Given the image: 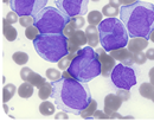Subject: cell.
Returning a JSON list of instances; mask_svg holds the SVG:
<instances>
[{"label": "cell", "mask_w": 154, "mask_h": 122, "mask_svg": "<svg viewBox=\"0 0 154 122\" xmlns=\"http://www.w3.org/2000/svg\"><path fill=\"white\" fill-rule=\"evenodd\" d=\"M75 56H76V53H70L69 52L66 56H64L60 61L58 62V68L60 70H68L69 66H70V64H71V62H72V59L75 58Z\"/></svg>", "instance_id": "484cf974"}, {"label": "cell", "mask_w": 154, "mask_h": 122, "mask_svg": "<svg viewBox=\"0 0 154 122\" xmlns=\"http://www.w3.org/2000/svg\"><path fill=\"white\" fill-rule=\"evenodd\" d=\"M100 57V62H101V66H102V72L101 75L104 77H109L113 72V69L116 66V59L114 57H112L109 53L106 52V50L102 49H97L96 51Z\"/></svg>", "instance_id": "30bf717a"}, {"label": "cell", "mask_w": 154, "mask_h": 122, "mask_svg": "<svg viewBox=\"0 0 154 122\" xmlns=\"http://www.w3.org/2000/svg\"><path fill=\"white\" fill-rule=\"evenodd\" d=\"M31 72H32V70L30 68H27V66L21 68V70H20V78L23 80V82H27V78H29Z\"/></svg>", "instance_id": "e575fe53"}, {"label": "cell", "mask_w": 154, "mask_h": 122, "mask_svg": "<svg viewBox=\"0 0 154 122\" xmlns=\"http://www.w3.org/2000/svg\"><path fill=\"white\" fill-rule=\"evenodd\" d=\"M35 87L30 82H23L18 89V94L21 99H30L33 95Z\"/></svg>", "instance_id": "e0dca14e"}, {"label": "cell", "mask_w": 154, "mask_h": 122, "mask_svg": "<svg viewBox=\"0 0 154 122\" xmlns=\"http://www.w3.org/2000/svg\"><path fill=\"white\" fill-rule=\"evenodd\" d=\"M97 110V102L95 100H91L90 102V104L79 114L83 119H85V120H89V119H93L94 117V114H95V111Z\"/></svg>", "instance_id": "7402d4cb"}, {"label": "cell", "mask_w": 154, "mask_h": 122, "mask_svg": "<svg viewBox=\"0 0 154 122\" xmlns=\"http://www.w3.org/2000/svg\"><path fill=\"white\" fill-rule=\"evenodd\" d=\"M45 76H46L48 80H50L51 82L57 81L59 78H62V74L57 69H48L46 72H45Z\"/></svg>", "instance_id": "f1b7e54d"}, {"label": "cell", "mask_w": 154, "mask_h": 122, "mask_svg": "<svg viewBox=\"0 0 154 122\" xmlns=\"http://www.w3.org/2000/svg\"><path fill=\"white\" fill-rule=\"evenodd\" d=\"M48 0H10L11 10L19 17L32 16L36 17L45 7Z\"/></svg>", "instance_id": "ba28073f"}, {"label": "cell", "mask_w": 154, "mask_h": 122, "mask_svg": "<svg viewBox=\"0 0 154 122\" xmlns=\"http://www.w3.org/2000/svg\"><path fill=\"white\" fill-rule=\"evenodd\" d=\"M152 101L154 102V95H153V97H152Z\"/></svg>", "instance_id": "681fc988"}, {"label": "cell", "mask_w": 154, "mask_h": 122, "mask_svg": "<svg viewBox=\"0 0 154 122\" xmlns=\"http://www.w3.org/2000/svg\"><path fill=\"white\" fill-rule=\"evenodd\" d=\"M116 95L122 100V102L128 101V100L131 99V96H132L131 91H129V90H127V89H117Z\"/></svg>", "instance_id": "1f68e13d"}, {"label": "cell", "mask_w": 154, "mask_h": 122, "mask_svg": "<svg viewBox=\"0 0 154 122\" xmlns=\"http://www.w3.org/2000/svg\"><path fill=\"white\" fill-rule=\"evenodd\" d=\"M109 55L112 57H114L116 61H119L120 63H122L123 65L127 66H132L135 63L134 61V53L131 52L126 47H121V49H116L109 52Z\"/></svg>", "instance_id": "8fae6325"}, {"label": "cell", "mask_w": 154, "mask_h": 122, "mask_svg": "<svg viewBox=\"0 0 154 122\" xmlns=\"http://www.w3.org/2000/svg\"><path fill=\"white\" fill-rule=\"evenodd\" d=\"M69 41L76 44L78 46H83L88 43L87 39V35H85V31H82V30H76L70 37H69Z\"/></svg>", "instance_id": "2e32d148"}, {"label": "cell", "mask_w": 154, "mask_h": 122, "mask_svg": "<svg viewBox=\"0 0 154 122\" xmlns=\"http://www.w3.org/2000/svg\"><path fill=\"white\" fill-rule=\"evenodd\" d=\"M109 120H125V117L121 114H119L117 111H114V113L109 114Z\"/></svg>", "instance_id": "ab89813d"}, {"label": "cell", "mask_w": 154, "mask_h": 122, "mask_svg": "<svg viewBox=\"0 0 154 122\" xmlns=\"http://www.w3.org/2000/svg\"><path fill=\"white\" fill-rule=\"evenodd\" d=\"M55 120H56V121H60V120H63V121H68V120H69V116L66 115V111H63V110H62L60 113L56 114Z\"/></svg>", "instance_id": "74e56055"}, {"label": "cell", "mask_w": 154, "mask_h": 122, "mask_svg": "<svg viewBox=\"0 0 154 122\" xmlns=\"http://www.w3.org/2000/svg\"><path fill=\"white\" fill-rule=\"evenodd\" d=\"M55 105L52 102H49V101H43L40 104H39V113L44 116H50L55 113Z\"/></svg>", "instance_id": "ffe728a7"}, {"label": "cell", "mask_w": 154, "mask_h": 122, "mask_svg": "<svg viewBox=\"0 0 154 122\" xmlns=\"http://www.w3.org/2000/svg\"><path fill=\"white\" fill-rule=\"evenodd\" d=\"M122 100L116 94H109L104 99V111L109 115L114 111H117L119 108L122 105Z\"/></svg>", "instance_id": "7c38bea8"}, {"label": "cell", "mask_w": 154, "mask_h": 122, "mask_svg": "<svg viewBox=\"0 0 154 122\" xmlns=\"http://www.w3.org/2000/svg\"><path fill=\"white\" fill-rule=\"evenodd\" d=\"M68 71L77 81L83 83L90 82L102 72L98 53L91 46L81 49L72 59Z\"/></svg>", "instance_id": "3957f363"}, {"label": "cell", "mask_w": 154, "mask_h": 122, "mask_svg": "<svg viewBox=\"0 0 154 122\" xmlns=\"http://www.w3.org/2000/svg\"><path fill=\"white\" fill-rule=\"evenodd\" d=\"M18 17H19V16H18L14 11H12V12H8V13H7V16H6V18H5V19L8 21L10 24H12V25H13V24H16L17 21H19V18H18Z\"/></svg>", "instance_id": "836d02e7"}, {"label": "cell", "mask_w": 154, "mask_h": 122, "mask_svg": "<svg viewBox=\"0 0 154 122\" xmlns=\"http://www.w3.org/2000/svg\"><path fill=\"white\" fill-rule=\"evenodd\" d=\"M113 84L117 89H127L131 90L132 87L136 84V76L132 66L123 65L122 63L116 64L110 75Z\"/></svg>", "instance_id": "52a82bcc"}, {"label": "cell", "mask_w": 154, "mask_h": 122, "mask_svg": "<svg viewBox=\"0 0 154 122\" xmlns=\"http://www.w3.org/2000/svg\"><path fill=\"white\" fill-rule=\"evenodd\" d=\"M16 91H17V89H16V85L14 84H11V83L10 84H6L2 88V102L4 103H7V102L14 96Z\"/></svg>", "instance_id": "44dd1931"}, {"label": "cell", "mask_w": 154, "mask_h": 122, "mask_svg": "<svg viewBox=\"0 0 154 122\" xmlns=\"http://www.w3.org/2000/svg\"><path fill=\"white\" fill-rule=\"evenodd\" d=\"M27 82H30L35 88H38L39 87H42L44 83H45V78L44 77H42L37 72H35V71H32L31 74H30V76H29V78H27Z\"/></svg>", "instance_id": "cb8c5ba5"}, {"label": "cell", "mask_w": 154, "mask_h": 122, "mask_svg": "<svg viewBox=\"0 0 154 122\" xmlns=\"http://www.w3.org/2000/svg\"><path fill=\"white\" fill-rule=\"evenodd\" d=\"M2 33L5 36V38L8 41H13L17 39L18 32L16 30V27L12 26V24H10L5 18L2 19Z\"/></svg>", "instance_id": "9a60e30c"}, {"label": "cell", "mask_w": 154, "mask_h": 122, "mask_svg": "<svg viewBox=\"0 0 154 122\" xmlns=\"http://www.w3.org/2000/svg\"><path fill=\"white\" fill-rule=\"evenodd\" d=\"M19 24L23 27H30L32 25H35V17L32 16H23L19 17Z\"/></svg>", "instance_id": "f546056e"}, {"label": "cell", "mask_w": 154, "mask_h": 122, "mask_svg": "<svg viewBox=\"0 0 154 122\" xmlns=\"http://www.w3.org/2000/svg\"><path fill=\"white\" fill-rule=\"evenodd\" d=\"M51 94H52V84H51V83L45 82L42 87H39L38 97L42 101H45V100H48L49 97H51Z\"/></svg>", "instance_id": "d6986e66"}, {"label": "cell", "mask_w": 154, "mask_h": 122, "mask_svg": "<svg viewBox=\"0 0 154 122\" xmlns=\"http://www.w3.org/2000/svg\"><path fill=\"white\" fill-rule=\"evenodd\" d=\"M151 41H152L154 43V31L152 32V35H151Z\"/></svg>", "instance_id": "bcb514c9"}, {"label": "cell", "mask_w": 154, "mask_h": 122, "mask_svg": "<svg viewBox=\"0 0 154 122\" xmlns=\"http://www.w3.org/2000/svg\"><path fill=\"white\" fill-rule=\"evenodd\" d=\"M139 91H140V94H141L142 97H145L147 100H152V97H153L154 95V85L151 82H148V83L145 82V83H142L140 85Z\"/></svg>", "instance_id": "ac0fdd59"}, {"label": "cell", "mask_w": 154, "mask_h": 122, "mask_svg": "<svg viewBox=\"0 0 154 122\" xmlns=\"http://www.w3.org/2000/svg\"><path fill=\"white\" fill-rule=\"evenodd\" d=\"M62 77H65V78H70V77H72V76H71V74H70L68 70H63V72H62Z\"/></svg>", "instance_id": "ee69618b"}, {"label": "cell", "mask_w": 154, "mask_h": 122, "mask_svg": "<svg viewBox=\"0 0 154 122\" xmlns=\"http://www.w3.org/2000/svg\"><path fill=\"white\" fill-rule=\"evenodd\" d=\"M109 4L116 7H120V5H122V0H109Z\"/></svg>", "instance_id": "7bdbcfd3"}, {"label": "cell", "mask_w": 154, "mask_h": 122, "mask_svg": "<svg viewBox=\"0 0 154 122\" xmlns=\"http://www.w3.org/2000/svg\"><path fill=\"white\" fill-rule=\"evenodd\" d=\"M94 119L96 120H109V115L104 110H96L94 114Z\"/></svg>", "instance_id": "d590c367"}, {"label": "cell", "mask_w": 154, "mask_h": 122, "mask_svg": "<svg viewBox=\"0 0 154 122\" xmlns=\"http://www.w3.org/2000/svg\"><path fill=\"white\" fill-rule=\"evenodd\" d=\"M71 18L56 7H44L35 17V26L40 33H63Z\"/></svg>", "instance_id": "8992f818"}, {"label": "cell", "mask_w": 154, "mask_h": 122, "mask_svg": "<svg viewBox=\"0 0 154 122\" xmlns=\"http://www.w3.org/2000/svg\"><path fill=\"white\" fill-rule=\"evenodd\" d=\"M135 1L137 0H122V5H131V4H134Z\"/></svg>", "instance_id": "f6af8a7d"}, {"label": "cell", "mask_w": 154, "mask_h": 122, "mask_svg": "<svg viewBox=\"0 0 154 122\" xmlns=\"http://www.w3.org/2000/svg\"><path fill=\"white\" fill-rule=\"evenodd\" d=\"M33 46L44 61L58 63L69 53V38L63 33H39Z\"/></svg>", "instance_id": "277c9868"}, {"label": "cell", "mask_w": 154, "mask_h": 122, "mask_svg": "<svg viewBox=\"0 0 154 122\" xmlns=\"http://www.w3.org/2000/svg\"><path fill=\"white\" fill-rule=\"evenodd\" d=\"M12 59L18 65H25L29 62V55L26 52H23V51H17L12 55Z\"/></svg>", "instance_id": "4316f807"}, {"label": "cell", "mask_w": 154, "mask_h": 122, "mask_svg": "<svg viewBox=\"0 0 154 122\" xmlns=\"http://www.w3.org/2000/svg\"><path fill=\"white\" fill-rule=\"evenodd\" d=\"M2 2H5V4H7V2H10V0H2Z\"/></svg>", "instance_id": "7dc6e473"}, {"label": "cell", "mask_w": 154, "mask_h": 122, "mask_svg": "<svg viewBox=\"0 0 154 122\" xmlns=\"http://www.w3.org/2000/svg\"><path fill=\"white\" fill-rule=\"evenodd\" d=\"M85 35H87V39L88 44L91 47H96L100 43V32H98V27L95 25H89L85 29Z\"/></svg>", "instance_id": "5bb4252c"}, {"label": "cell", "mask_w": 154, "mask_h": 122, "mask_svg": "<svg viewBox=\"0 0 154 122\" xmlns=\"http://www.w3.org/2000/svg\"><path fill=\"white\" fill-rule=\"evenodd\" d=\"M148 76H149V82L152 83L154 85V66L149 70V72H148Z\"/></svg>", "instance_id": "b9f144b4"}, {"label": "cell", "mask_w": 154, "mask_h": 122, "mask_svg": "<svg viewBox=\"0 0 154 122\" xmlns=\"http://www.w3.org/2000/svg\"><path fill=\"white\" fill-rule=\"evenodd\" d=\"M146 56H147V59L149 61H154V49H147L146 51Z\"/></svg>", "instance_id": "60d3db41"}, {"label": "cell", "mask_w": 154, "mask_h": 122, "mask_svg": "<svg viewBox=\"0 0 154 122\" xmlns=\"http://www.w3.org/2000/svg\"><path fill=\"white\" fill-rule=\"evenodd\" d=\"M91 1H94V2H97V1H100V0H91Z\"/></svg>", "instance_id": "c3c4849f"}, {"label": "cell", "mask_w": 154, "mask_h": 122, "mask_svg": "<svg viewBox=\"0 0 154 122\" xmlns=\"http://www.w3.org/2000/svg\"><path fill=\"white\" fill-rule=\"evenodd\" d=\"M119 13H120L119 7L113 6L112 4H107L102 8V14L106 16L107 18H116V16H119Z\"/></svg>", "instance_id": "603a6c76"}, {"label": "cell", "mask_w": 154, "mask_h": 122, "mask_svg": "<svg viewBox=\"0 0 154 122\" xmlns=\"http://www.w3.org/2000/svg\"><path fill=\"white\" fill-rule=\"evenodd\" d=\"M79 47H81V46H78V45L71 43V41H69V52H70V53H77V52L81 50Z\"/></svg>", "instance_id": "f35d334b"}, {"label": "cell", "mask_w": 154, "mask_h": 122, "mask_svg": "<svg viewBox=\"0 0 154 122\" xmlns=\"http://www.w3.org/2000/svg\"><path fill=\"white\" fill-rule=\"evenodd\" d=\"M39 33H40L39 30L35 26V25H32V26H30V27H26V30H25V36L32 41L38 37Z\"/></svg>", "instance_id": "83f0119b"}, {"label": "cell", "mask_w": 154, "mask_h": 122, "mask_svg": "<svg viewBox=\"0 0 154 122\" xmlns=\"http://www.w3.org/2000/svg\"><path fill=\"white\" fill-rule=\"evenodd\" d=\"M75 31H76V29L74 27V25H72L71 23H69V24L65 26V29H64V31H63V35H64L65 37H68V38H69V37H70Z\"/></svg>", "instance_id": "8d00e7d4"}, {"label": "cell", "mask_w": 154, "mask_h": 122, "mask_svg": "<svg viewBox=\"0 0 154 122\" xmlns=\"http://www.w3.org/2000/svg\"><path fill=\"white\" fill-rule=\"evenodd\" d=\"M102 17H103L102 12L94 10V11H90V13L88 14V21H89V24H90V25L98 26V25H100V23L103 20V19H102Z\"/></svg>", "instance_id": "d4e9b609"}, {"label": "cell", "mask_w": 154, "mask_h": 122, "mask_svg": "<svg viewBox=\"0 0 154 122\" xmlns=\"http://www.w3.org/2000/svg\"><path fill=\"white\" fill-rule=\"evenodd\" d=\"M52 94L51 97L58 109L79 115L91 102V93L89 87L75 80L74 77H62L51 82Z\"/></svg>", "instance_id": "6da1fadb"}, {"label": "cell", "mask_w": 154, "mask_h": 122, "mask_svg": "<svg viewBox=\"0 0 154 122\" xmlns=\"http://www.w3.org/2000/svg\"><path fill=\"white\" fill-rule=\"evenodd\" d=\"M100 43L106 51L126 47L128 44V31L122 20L117 18H107L100 23Z\"/></svg>", "instance_id": "5b68a950"}, {"label": "cell", "mask_w": 154, "mask_h": 122, "mask_svg": "<svg viewBox=\"0 0 154 122\" xmlns=\"http://www.w3.org/2000/svg\"><path fill=\"white\" fill-rule=\"evenodd\" d=\"M134 61L136 64L141 65V64H145L147 61V56H146V52L143 51H140V52H136L134 53Z\"/></svg>", "instance_id": "d6a6232c"}, {"label": "cell", "mask_w": 154, "mask_h": 122, "mask_svg": "<svg viewBox=\"0 0 154 122\" xmlns=\"http://www.w3.org/2000/svg\"><path fill=\"white\" fill-rule=\"evenodd\" d=\"M88 2L89 0H55L58 10H60L70 18L87 14Z\"/></svg>", "instance_id": "9c48e42d"}, {"label": "cell", "mask_w": 154, "mask_h": 122, "mask_svg": "<svg viewBox=\"0 0 154 122\" xmlns=\"http://www.w3.org/2000/svg\"><path fill=\"white\" fill-rule=\"evenodd\" d=\"M147 46H148V41L142 37H135L128 41V50L133 53L143 51L145 49H147Z\"/></svg>", "instance_id": "4fadbf2b"}, {"label": "cell", "mask_w": 154, "mask_h": 122, "mask_svg": "<svg viewBox=\"0 0 154 122\" xmlns=\"http://www.w3.org/2000/svg\"><path fill=\"white\" fill-rule=\"evenodd\" d=\"M120 19L126 25L131 38L151 39L154 31V5L147 1H135L120 7Z\"/></svg>", "instance_id": "7a4b0ae2"}, {"label": "cell", "mask_w": 154, "mask_h": 122, "mask_svg": "<svg viewBox=\"0 0 154 122\" xmlns=\"http://www.w3.org/2000/svg\"><path fill=\"white\" fill-rule=\"evenodd\" d=\"M70 23L74 25V27H75L76 30H81V29L84 26V24H85V19L83 18V16H77V17L71 18Z\"/></svg>", "instance_id": "4dcf8cb0"}]
</instances>
